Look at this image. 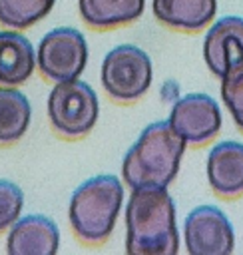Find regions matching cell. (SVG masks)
<instances>
[{
  "mask_svg": "<svg viewBox=\"0 0 243 255\" xmlns=\"http://www.w3.org/2000/svg\"><path fill=\"white\" fill-rule=\"evenodd\" d=\"M125 255H179L177 207L167 187H135L123 205Z\"/></svg>",
  "mask_w": 243,
  "mask_h": 255,
  "instance_id": "6da1fadb",
  "label": "cell"
},
{
  "mask_svg": "<svg viewBox=\"0 0 243 255\" xmlns=\"http://www.w3.org/2000/svg\"><path fill=\"white\" fill-rule=\"evenodd\" d=\"M187 143L167 120L147 124L122 159V181L129 187H169L179 173Z\"/></svg>",
  "mask_w": 243,
  "mask_h": 255,
  "instance_id": "7a4b0ae2",
  "label": "cell"
},
{
  "mask_svg": "<svg viewBox=\"0 0 243 255\" xmlns=\"http://www.w3.org/2000/svg\"><path fill=\"white\" fill-rule=\"evenodd\" d=\"M125 205L123 181L112 173H98L82 181L68 203V223L86 245H102L116 229Z\"/></svg>",
  "mask_w": 243,
  "mask_h": 255,
  "instance_id": "3957f363",
  "label": "cell"
},
{
  "mask_svg": "<svg viewBox=\"0 0 243 255\" xmlns=\"http://www.w3.org/2000/svg\"><path fill=\"white\" fill-rule=\"evenodd\" d=\"M48 122L52 129L64 139L86 137L98 122L100 102L96 90L76 78L66 82H56L50 90L46 102Z\"/></svg>",
  "mask_w": 243,
  "mask_h": 255,
  "instance_id": "277c9868",
  "label": "cell"
},
{
  "mask_svg": "<svg viewBox=\"0 0 243 255\" xmlns=\"http://www.w3.org/2000/svg\"><path fill=\"white\" fill-rule=\"evenodd\" d=\"M100 82L104 92L118 104L141 100L153 82V64L147 52L133 44L112 48L102 62Z\"/></svg>",
  "mask_w": 243,
  "mask_h": 255,
  "instance_id": "5b68a950",
  "label": "cell"
},
{
  "mask_svg": "<svg viewBox=\"0 0 243 255\" xmlns=\"http://www.w3.org/2000/svg\"><path fill=\"white\" fill-rule=\"evenodd\" d=\"M88 64V42L84 34L70 26H60L44 34L36 50V68L50 82H66L82 76Z\"/></svg>",
  "mask_w": 243,
  "mask_h": 255,
  "instance_id": "8992f818",
  "label": "cell"
},
{
  "mask_svg": "<svg viewBox=\"0 0 243 255\" xmlns=\"http://www.w3.org/2000/svg\"><path fill=\"white\" fill-rule=\"evenodd\" d=\"M181 241L187 255H233L235 229L217 205H197L185 215Z\"/></svg>",
  "mask_w": 243,
  "mask_h": 255,
  "instance_id": "52a82bcc",
  "label": "cell"
},
{
  "mask_svg": "<svg viewBox=\"0 0 243 255\" xmlns=\"http://www.w3.org/2000/svg\"><path fill=\"white\" fill-rule=\"evenodd\" d=\"M167 124L187 145H205L211 143L223 126L221 108L215 98L209 94L193 92L179 96L169 110Z\"/></svg>",
  "mask_w": 243,
  "mask_h": 255,
  "instance_id": "ba28073f",
  "label": "cell"
},
{
  "mask_svg": "<svg viewBox=\"0 0 243 255\" xmlns=\"http://www.w3.org/2000/svg\"><path fill=\"white\" fill-rule=\"evenodd\" d=\"M60 229L42 213L20 215L6 231V255H58Z\"/></svg>",
  "mask_w": 243,
  "mask_h": 255,
  "instance_id": "9c48e42d",
  "label": "cell"
},
{
  "mask_svg": "<svg viewBox=\"0 0 243 255\" xmlns=\"http://www.w3.org/2000/svg\"><path fill=\"white\" fill-rule=\"evenodd\" d=\"M205 175L211 191L223 199L243 195V143L223 139L211 145L205 159Z\"/></svg>",
  "mask_w": 243,
  "mask_h": 255,
  "instance_id": "30bf717a",
  "label": "cell"
},
{
  "mask_svg": "<svg viewBox=\"0 0 243 255\" xmlns=\"http://www.w3.org/2000/svg\"><path fill=\"white\" fill-rule=\"evenodd\" d=\"M203 60L219 80L233 64L243 60V18L223 16L211 22L203 38Z\"/></svg>",
  "mask_w": 243,
  "mask_h": 255,
  "instance_id": "8fae6325",
  "label": "cell"
},
{
  "mask_svg": "<svg viewBox=\"0 0 243 255\" xmlns=\"http://www.w3.org/2000/svg\"><path fill=\"white\" fill-rule=\"evenodd\" d=\"M151 10L165 28L193 34L213 22L217 0H151Z\"/></svg>",
  "mask_w": 243,
  "mask_h": 255,
  "instance_id": "7c38bea8",
  "label": "cell"
},
{
  "mask_svg": "<svg viewBox=\"0 0 243 255\" xmlns=\"http://www.w3.org/2000/svg\"><path fill=\"white\" fill-rule=\"evenodd\" d=\"M36 70V50L20 30L0 32V86L18 88Z\"/></svg>",
  "mask_w": 243,
  "mask_h": 255,
  "instance_id": "4fadbf2b",
  "label": "cell"
},
{
  "mask_svg": "<svg viewBox=\"0 0 243 255\" xmlns=\"http://www.w3.org/2000/svg\"><path fill=\"white\" fill-rule=\"evenodd\" d=\"M145 0H78L82 20L94 30H114L135 22Z\"/></svg>",
  "mask_w": 243,
  "mask_h": 255,
  "instance_id": "5bb4252c",
  "label": "cell"
},
{
  "mask_svg": "<svg viewBox=\"0 0 243 255\" xmlns=\"http://www.w3.org/2000/svg\"><path fill=\"white\" fill-rule=\"evenodd\" d=\"M32 122V104L18 88L0 86V145L18 143Z\"/></svg>",
  "mask_w": 243,
  "mask_h": 255,
  "instance_id": "9a60e30c",
  "label": "cell"
},
{
  "mask_svg": "<svg viewBox=\"0 0 243 255\" xmlns=\"http://www.w3.org/2000/svg\"><path fill=\"white\" fill-rule=\"evenodd\" d=\"M56 0H0V24L10 30H26L44 20Z\"/></svg>",
  "mask_w": 243,
  "mask_h": 255,
  "instance_id": "2e32d148",
  "label": "cell"
},
{
  "mask_svg": "<svg viewBox=\"0 0 243 255\" xmlns=\"http://www.w3.org/2000/svg\"><path fill=\"white\" fill-rule=\"evenodd\" d=\"M221 100L235 124L243 133V60L233 64L221 78Z\"/></svg>",
  "mask_w": 243,
  "mask_h": 255,
  "instance_id": "e0dca14e",
  "label": "cell"
},
{
  "mask_svg": "<svg viewBox=\"0 0 243 255\" xmlns=\"http://www.w3.org/2000/svg\"><path fill=\"white\" fill-rule=\"evenodd\" d=\"M24 209V191L18 183L10 179H0V233L22 215Z\"/></svg>",
  "mask_w": 243,
  "mask_h": 255,
  "instance_id": "ac0fdd59",
  "label": "cell"
}]
</instances>
